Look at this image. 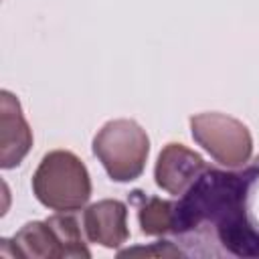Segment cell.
Returning a JSON list of instances; mask_svg holds the SVG:
<instances>
[{"label": "cell", "instance_id": "8992f818", "mask_svg": "<svg viewBox=\"0 0 259 259\" xmlns=\"http://www.w3.org/2000/svg\"><path fill=\"white\" fill-rule=\"evenodd\" d=\"M204 170L206 162L198 152L186 148L184 144L170 142L158 154L154 166V180L164 192L172 196H182Z\"/></svg>", "mask_w": 259, "mask_h": 259}, {"label": "cell", "instance_id": "ba28073f", "mask_svg": "<svg viewBox=\"0 0 259 259\" xmlns=\"http://www.w3.org/2000/svg\"><path fill=\"white\" fill-rule=\"evenodd\" d=\"M83 231L89 243L105 249H119L130 239L127 206L117 198H103L83 212Z\"/></svg>", "mask_w": 259, "mask_h": 259}, {"label": "cell", "instance_id": "9c48e42d", "mask_svg": "<svg viewBox=\"0 0 259 259\" xmlns=\"http://www.w3.org/2000/svg\"><path fill=\"white\" fill-rule=\"evenodd\" d=\"M138 223L142 235L160 237L174 229V202L156 196L146 198L138 208Z\"/></svg>", "mask_w": 259, "mask_h": 259}, {"label": "cell", "instance_id": "30bf717a", "mask_svg": "<svg viewBox=\"0 0 259 259\" xmlns=\"http://www.w3.org/2000/svg\"><path fill=\"white\" fill-rule=\"evenodd\" d=\"M158 247H160V255L164 257V255H182V251L180 249H176V247H172V243L170 241H158ZM138 251H144V253H154L152 249L148 251V249H130V251H119V257H125V255H134V253H138Z\"/></svg>", "mask_w": 259, "mask_h": 259}, {"label": "cell", "instance_id": "3957f363", "mask_svg": "<svg viewBox=\"0 0 259 259\" xmlns=\"http://www.w3.org/2000/svg\"><path fill=\"white\" fill-rule=\"evenodd\" d=\"M93 154L113 182H134L144 174L150 138L134 119H111L95 134Z\"/></svg>", "mask_w": 259, "mask_h": 259}, {"label": "cell", "instance_id": "7a4b0ae2", "mask_svg": "<svg viewBox=\"0 0 259 259\" xmlns=\"http://www.w3.org/2000/svg\"><path fill=\"white\" fill-rule=\"evenodd\" d=\"M34 198L55 212L81 210L91 198V176L83 160L69 150H53L38 162L32 180Z\"/></svg>", "mask_w": 259, "mask_h": 259}, {"label": "cell", "instance_id": "6da1fadb", "mask_svg": "<svg viewBox=\"0 0 259 259\" xmlns=\"http://www.w3.org/2000/svg\"><path fill=\"white\" fill-rule=\"evenodd\" d=\"M257 168L247 172H221L208 168L174 202V235H186L212 227L214 237L227 253L237 257H259V231L247 214L249 186Z\"/></svg>", "mask_w": 259, "mask_h": 259}, {"label": "cell", "instance_id": "277c9868", "mask_svg": "<svg viewBox=\"0 0 259 259\" xmlns=\"http://www.w3.org/2000/svg\"><path fill=\"white\" fill-rule=\"evenodd\" d=\"M14 255L32 259H89L91 251L81 237L77 219L71 212H57L47 221L26 223L12 239Z\"/></svg>", "mask_w": 259, "mask_h": 259}, {"label": "cell", "instance_id": "5b68a950", "mask_svg": "<svg viewBox=\"0 0 259 259\" xmlns=\"http://www.w3.org/2000/svg\"><path fill=\"white\" fill-rule=\"evenodd\" d=\"M192 140L225 168H243L253 158V138L249 127L219 111H204L190 117Z\"/></svg>", "mask_w": 259, "mask_h": 259}, {"label": "cell", "instance_id": "52a82bcc", "mask_svg": "<svg viewBox=\"0 0 259 259\" xmlns=\"http://www.w3.org/2000/svg\"><path fill=\"white\" fill-rule=\"evenodd\" d=\"M32 148V130L14 93L0 91V166L16 168Z\"/></svg>", "mask_w": 259, "mask_h": 259}]
</instances>
